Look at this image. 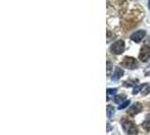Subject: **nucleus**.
<instances>
[{
	"mask_svg": "<svg viewBox=\"0 0 150 135\" xmlns=\"http://www.w3.org/2000/svg\"><path fill=\"white\" fill-rule=\"evenodd\" d=\"M144 36H146V31L140 29V31H138V32H134V33L130 36V38H131L133 42H136V43H140V42L143 40Z\"/></svg>",
	"mask_w": 150,
	"mask_h": 135,
	"instance_id": "39448f33",
	"label": "nucleus"
},
{
	"mask_svg": "<svg viewBox=\"0 0 150 135\" xmlns=\"http://www.w3.org/2000/svg\"><path fill=\"white\" fill-rule=\"evenodd\" d=\"M129 104H130V100H127V101H124V103H122V104L118 106V109H124V108H127L129 106Z\"/></svg>",
	"mask_w": 150,
	"mask_h": 135,
	"instance_id": "4468645a",
	"label": "nucleus"
},
{
	"mask_svg": "<svg viewBox=\"0 0 150 135\" xmlns=\"http://www.w3.org/2000/svg\"><path fill=\"white\" fill-rule=\"evenodd\" d=\"M114 110H115V109H114L113 106H111V105L107 106V117H108V118H111V117L114 115Z\"/></svg>",
	"mask_w": 150,
	"mask_h": 135,
	"instance_id": "ddd939ff",
	"label": "nucleus"
},
{
	"mask_svg": "<svg viewBox=\"0 0 150 135\" xmlns=\"http://www.w3.org/2000/svg\"><path fill=\"white\" fill-rule=\"evenodd\" d=\"M141 110H142V105L140 104V103H136V104H133L128 109V114L133 116V115L141 113Z\"/></svg>",
	"mask_w": 150,
	"mask_h": 135,
	"instance_id": "423d86ee",
	"label": "nucleus"
},
{
	"mask_svg": "<svg viewBox=\"0 0 150 135\" xmlns=\"http://www.w3.org/2000/svg\"><path fill=\"white\" fill-rule=\"evenodd\" d=\"M116 91H118V90H116L115 88H113V89H107V91H106V94H107V100H109L112 96H114V95L116 94Z\"/></svg>",
	"mask_w": 150,
	"mask_h": 135,
	"instance_id": "f8f14e48",
	"label": "nucleus"
},
{
	"mask_svg": "<svg viewBox=\"0 0 150 135\" xmlns=\"http://www.w3.org/2000/svg\"><path fill=\"white\" fill-rule=\"evenodd\" d=\"M121 65L127 68V69H130V70H133V69H137L138 68V61L136 58H132V56H125L123 58L122 62H121Z\"/></svg>",
	"mask_w": 150,
	"mask_h": 135,
	"instance_id": "7ed1b4c3",
	"label": "nucleus"
},
{
	"mask_svg": "<svg viewBox=\"0 0 150 135\" xmlns=\"http://www.w3.org/2000/svg\"><path fill=\"white\" fill-rule=\"evenodd\" d=\"M123 73L124 72H123V70L121 68H116L114 73H113V75H112V80L113 81H118L121 77H123Z\"/></svg>",
	"mask_w": 150,
	"mask_h": 135,
	"instance_id": "0eeeda50",
	"label": "nucleus"
},
{
	"mask_svg": "<svg viewBox=\"0 0 150 135\" xmlns=\"http://www.w3.org/2000/svg\"><path fill=\"white\" fill-rule=\"evenodd\" d=\"M142 127L147 131V132H150V115H148L144 119V122L142 123Z\"/></svg>",
	"mask_w": 150,
	"mask_h": 135,
	"instance_id": "9d476101",
	"label": "nucleus"
},
{
	"mask_svg": "<svg viewBox=\"0 0 150 135\" xmlns=\"http://www.w3.org/2000/svg\"><path fill=\"white\" fill-rule=\"evenodd\" d=\"M148 3H149V5H148V6H149V10H150V1H149V2H148Z\"/></svg>",
	"mask_w": 150,
	"mask_h": 135,
	"instance_id": "f3484780",
	"label": "nucleus"
},
{
	"mask_svg": "<svg viewBox=\"0 0 150 135\" xmlns=\"http://www.w3.org/2000/svg\"><path fill=\"white\" fill-rule=\"evenodd\" d=\"M112 71V62L111 61H107V72L109 73Z\"/></svg>",
	"mask_w": 150,
	"mask_h": 135,
	"instance_id": "dca6fc26",
	"label": "nucleus"
},
{
	"mask_svg": "<svg viewBox=\"0 0 150 135\" xmlns=\"http://www.w3.org/2000/svg\"><path fill=\"white\" fill-rule=\"evenodd\" d=\"M137 83H138V80L136 79V80H130V81L123 82V86H124V87H137V86H136Z\"/></svg>",
	"mask_w": 150,
	"mask_h": 135,
	"instance_id": "9b49d317",
	"label": "nucleus"
},
{
	"mask_svg": "<svg viewBox=\"0 0 150 135\" xmlns=\"http://www.w3.org/2000/svg\"><path fill=\"white\" fill-rule=\"evenodd\" d=\"M114 101L116 104H122L124 101H127V96L125 95H120V96H115L114 97Z\"/></svg>",
	"mask_w": 150,
	"mask_h": 135,
	"instance_id": "1a4fd4ad",
	"label": "nucleus"
},
{
	"mask_svg": "<svg viewBox=\"0 0 150 135\" xmlns=\"http://www.w3.org/2000/svg\"><path fill=\"white\" fill-rule=\"evenodd\" d=\"M150 93V84L149 83H144V84H141V94L143 96L148 95Z\"/></svg>",
	"mask_w": 150,
	"mask_h": 135,
	"instance_id": "6e6552de",
	"label": "nucleus"
},
{
	"mask_svg": "<svg viewBox=\"0 0 150 135\" xmlns=\"http://www.w3.org/2000/svg\"><path fill=\"white\" fill-rule=\"evenodd\" d=\"M121 124L127 135H138V127L132 121H129L124 117L121 119Z\"/></svg>",
	"mask_w": 150,
	"mask_h": 135,
	"instance_id": "f257e3e1",
	"label": "nucleus"
},
{
	"mask_svg": "<svg viewBox=\"0 0 150 135\" xmlns=\"http://www.w3.org/2000/svg\"><path fill=\"white\" fill-rule=\"evenodd\" d=\"M139 59L142 62H148L150 59V46L149 45H143L140 50Z\"/></svg>",
	"mask_w": 150,
	"mask_h": 135,
	"instance_id": "20e7f679",
	"label": "nucleus"
},
{
	"mask_svg": "<svg viewBox=\"0 0 150 135\" xmlns=\"http://www.w3.org/2000/svg\"><path fill=\"white\" fill-rule=\"evenodd\" d=\"M139 91H141V84L139 86H137V87H134V89H133V91H132V94L133 95H137Z\"/></svg>",
	"mask_w": 150,
	"mask_h": 135,
	"instance_id": "2eb2a0df",
	"label": "nucleus"
},
{
	"mask_svg": "<svg viewBox=\"0 0 150 135\" xmlns=\"http://www.w3.org/2000/svg\"><path fill=\"white\" fill-rule=\"evenodd\" d=\"M124 50H125V44H124V41H122V40H118V41L114 42L111 45V47H109L111 53H113L115 55L122 54V53L124 52Z\"/></svg>",
	"mask_w": 150,
	"mask_h": 135,
	"instance_id": "f03ea898",
	"label": "nucleus"
}]
</instances>
